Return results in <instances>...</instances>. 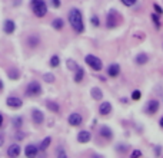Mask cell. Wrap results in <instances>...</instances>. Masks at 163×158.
I'll use <instances>...</instances> for the list:
<instances>
[{
  "label": "cell",
  "instance_id": "1",
  "mask_svg": "<svg viewBox=\"0 0 163 158\" xmlns=\"http://www.w3.org/2000/svg\"><path fill=\"white\" fill-rule=\"evenodd\" d=\"M67 19L70 23L72 29L76 32V33H83L85 32V22H83V15L77 7H72L67 13Z\"/></svg>",
  "mask_w": 163,
  "mask_h": 158
},
{
  "label": "cell",
  "instance_id": "2",
  "mask_svg": "<svg viewBox=\"0 0 163 158\" xmlns=\"http://www.w3.org/2000/svg\"><path fill=\"white\" fill-rule=\"evenodd\" d=\"M30 9L36 17H45L47 15V4L45 0H30Z\"/></svg>",
  "mask_w": 163,
  "mask_h": 158
},
{
  "label": "cell",
  "instance_id": "3",
  "mask_svg": "<svg viewBox=\"0 0 163 158\" xmlns=\"http://www.w3.org/2000/svg\"><path fill=\"white\" fill-rule=\"evenodd\" d=\"M120 19H122V16L119 13L116 9H110L108 12V15H106V27L108 29H115L120 25Z\"/></svg>",
  "mask_w": 163,
  "mask_h": 158
},
{
  "label": "cell",
  "instance_id": "4",
  "mask_svg": "<svg viewBox=\"0 0 163 158\" xmlns=\"http://www.w3.org/2000/svg\"><path fill=\"white\" fill-rule=\"evenodd\" d=\"M85 62H86V65H89L93 71L99 72V71H102V68H103V62H102V59L97 58L96 55H86Z\"/></svg>",
  "mask_w": 163,
  "mask_h": 158
},
{
  "label": "cell",
  "instance_id": "5",
  "mask_svg": "<svg viewBox=\"0 0 163 158\" xmlns=\"http://www.w3.org/2000/svg\"><path fill=\"white\" fill-rule=\"evenodd\" d=\"M24 94H26L27 96H32V98H34V96H39V95L42 94V85L37 82V81H32V82L27 83Z\"/></svg>",
  "mask_w": 163,
  "mask_h": 158
},
{
  "label": "cell",
  "instance_id": "6",
  "mask_svg": "<svg viewBox=\"0 0 163 158\" xmlns=\"http://www.w3.org/2000/svg\"><path fill=\"white\" fill-rule=\"evenodd\" d=\"M157 111H159V101L157 99H150L145 106V112L148 115H155Z\"/></svg>",
  "mask_w": 163,
  "mask_h": 158
},
{
  "label": "cell",
  "instance_id": "7",
  "mask_svg": "<svg viewBox=\"0 0 163 158\" xmlns=\"http://www.w3.org/2000/svg\"><path fill=\"white\" fill-rule=\"evenodd\" d=\"M6 105L10 106V108L19 109V108H22L23 101H22V98H19V96H9V98L6 99Z\"/></svg>",
  "mask_w": 163,
  "mask_h": 158
},
{
  "label": "cell",
  "instance_id": "8",
  "mask_svg": "<svg viewBox=\"0 0 163 158\" xmlns=\"http://www.w3.org/2000/svg\"><path fill=\"white\" fill-rule=\"evenodd\" d=\"M67 122H69L72 127H79V125H82V122H83V117H82L80 114H77V112H73V114L69 115Z\"/></svg>",
  "mask_w": 163,
  "mask_h": 158
},
{
  "label": "cell",
  "instance_id": "9",
  "mask_svg": "<svg viewBox=\"0 0 163 158\" xmlns=\"http://www.w3.org/2000/svg\"><path fill=\"white\" fill-rule=\"evenodd\" d=\"M32 119H33V122L34 124H37V125L43 124V121H45V114L37 108L32 109Z\"/></svg>",
  "mask_w": 163,
  "mask_h": 158
},
{
  "label": "cell",
  "instance_id": "10",
  "mask_svg": "<svg viewBox=\"0 0 163 158\" xmlns=\"http://www.w3.org/2000/svg\"><path fill=\"white\" fill-rule=\"evenodd\" d=\"M26 42H27V46H29V48L34 49V48H37V46L40 45V36H39V35H36V33H32V35H29V36H27Z\"/></svg>",
  "mask_w": 163,
  "mask_h": 158
},
{
  "label": "cell",
  "instance_id": "11",
  "mask_svg": "<svg viewBox=\"0 0 163 158\" xmlns=\"http://www.w3.org/2000/svg\"><path fill=\"white\" fill-rule=\"evenodd\" d=\"M15 30H16V23L13 22L11 19H6L3 23V32L6 35H11V33H15Z\"/></svg>",
  "mask_w": 163,
  "mask_h": 158
},
{
  "label": "cell",
  "instance_id": "12",
  "mask_svg": "<svg viewBox=\"0 0 163 158\" xmlns=\"http://www.w3.org/2000/svg\"><path fill=\"white\" fill-rule=\"evenodd\" d=\"M112 104L110 102H102L100 104V106H99V114L102 115V117H108V115H110V112H112Z\"/></svg>",
  "mask_w": 163,
  "mask_h": 158
},
{
  "label": "cell",
  "instance_id": "13",
  "mask_svg": "<svg viewBox=\"0 0 163 158\" xmlns=\"http://www.w3.org/2000/svg\"><path fill=\"white\" fill-rule=\"evenodd\" d=\"M39 147H37L36 144H29V145H26V148H24V155L26 157H36L37 154H39Z\"/></svg>",
  "mask_w": 163,
  "mask_h": 158
},
{
  "label": "cell",
  "instance_id": "14",
  "mask_svg": "<svg viewBox=\"0 0 163 158\" xmlns=\"http://www.w3.org/2000/svg\"><path fill=\"white\" fill-rule=\"evenodd\" d=\"M99 134L102 138L108 139V141H110V139L113 138V131H112V128H109L108 125H103V127L99 129Z\"/></svg>",
  "mask_w": 163,
  "mask_h": 158
},
{
  "label": "cell",
  "instance_id": "15",
  "mask_svg": "<svg viewBox=\"0 0 163 158\" xmlns=\"http://www.w3.org/2000/svg\"><path fill=\"white\" fill-rule=\"evenodd\" d=\"M20 151H22L20 150V145H17V144H11L10 147L7 148V151H6V154L11 158H16V157L20 155Z\"/></svg>",
  "mask_w": 163,
  "mask_h": 158
},
{
  "label": "cell",
  "instance_id": "16",
  "mask_svg": "<svg viewBox=\"0 0 163 158\" xmlns=\"http://www.w3.org/2000/svg\"><path fill=\"white\" fill-rule=\"evenodd\" d=\"M119 73H120V65H119V63H112V65H109L108 75L110 76V78H116V76H119Z\"/></svg>",
  "mask_w": 163,
  "mask_h": 158
},
{
  "label": "cell",
  "instance_id": "17",
  "mask_svg": "<svg viewBox=\"0 0 163 158\" xmlns=\"http://www.w3.org/2000/svg\"><path fill=\"white\" fill-rule=\"evenodd\" d=\"M134 62H136V65H139V66H143V65H146V63L149 62L148 53H145V52L137 53L136 58H134Z\"/></svg>",
  "mask_w": 163,
  "mask_h": 158
},
{
  "label": "cell",
  "instance_id": "18",
  "mask_svg": "<svg viewBox=\"0 0 163 158\" xmlns=\"http://www.w3.org/2000/svg\"><path fill=\"white\" fill-rule=\"evenodd\" d=\"M90 139H92V134H90L89 131H80L77 134V141L80 144H86L89 142Z\"/></svg>",
  "mask_w": 163,
  "mask_h": 158
},
{
  "label": "cell",
  "instance_id": "19",
  "mask_svg": "<svg viewBox=\"0 0 163 158\" xmlns=\"http://www.w3.org/2000/svg\"><path fill=\"white\" fill-rule=\"evenodd\" d=\"M46 108H47L49 111L55 112V114H57L60 111V105L57 104V102L52 101V99H47V101H46Z\"/></svg>",
  "mask_w": 163,
  "mask_h": 158
},
{
  "label": "cell",
  "instance_id": "20",
  "mask_svg": "<svg viewBox=\"0 0 163 158\" xmlns=\"http://www.w3.org/2000/svg\"><path fill=\"white\" fill-rule=\"evenodd\" d=\"M83 78H85V69L83 68H80L79 66L76 71H74V76H73V81L76 83H80L82 81H83Z\"/></svg>",
  "mask_w": 163,
  "mask_h": 158
},
{
  "label": "cell",
  "instance_id": "21",
  "mask_svg": "<svg viewBox=\"0 0 163 158\" xmlns=\"http://www.w3.org/2000/svg\"><path fill=\"white\" fill-rule=\"evenodd\" d=\"M90 95H92V98L95 99V101H100V99H103V92H102V89L97 86L92 88L90 89Z\"/></svg>",
  "mask_w": 163,
  "mask_h": 158
},
{
  "label": "cell",
  "instance_id": "22",
  "mask_svg": "<svg viewBox=\"0 0 163 158\" xmlns=\"http://www.w3.org/2000/svg\"><path fill=\"white\" fill-rule=\"evenodd\" d=\"M52 27L55 30H62L64 27V22H63V19L62 17H56V19H53V22H52Z\"/></svg>",
  "mask_w": 163,
  "mask_h": 158
},
{
  "label": "cell",
  "instance_id": "23",
  "mask_svg": "<svg viewBox=\"0 0 163 158\" xmlns=\"http://www.w3.org/2000/svg\"><path fill=\"white\" fill-rule=\"evenodd\" d=\"M50 144H52V137H46V138L40 142V145H39V150L46 151L49 148V145H50Z\"/></svg>",
  "mask_w": 163,
  "mask_h": 158
},
{
  "label": "cell",
  "instance_id": "24",
  "mask_svg": "<svg viewBox=\"0 0 163 158\" xmlns=\"http://www.w3.org/2000/svg\"><path fill=\"white\" fill-rule=\"evenodd\" d=\"M7 75H9V78H10V79L16 81V79H19V76H20V72H19L16 68H10L7 71Z\"/></svg>",
  "mask_w": 163,
  "mask_h": 158
},
{
  "label": "cell",
  "instance_id": "25",
  "mask_svg": "<svg viewBox=\"0 0 163 158\" xmlns=\"http://www.w3.org/2000/svg\"><path fill=\"white\" fill-rule=\"evenodd\" d=\"M49 65L52 66V68H57L60 65V58L59 55H53L52 58H50V60H49Z\"/></svg>",
  "mask_w": 163,
  "mask_h": 158
},
{
  "label": "cell",
  "instance_id": "26",
  "mask_svg": "<svg viewBox=\"0 0 163 158\" xmlns=\"http://www.w3.org/2000/svg\"><path fill=\"white\" fill-rule=\"evenodd\" d=\"M115 150L119 154H126L127 151H129V145H126V144H117V147Z\"/></svg>",
  "mask_w": 163,
  "mask_h": 158
},
{
  "label": "cell",
  "instance_id": "27",
  "mask_svg": "<svg viewBox=\"0 0 163 158\" xmlns=\"http://www.w3.org/2000/svg\"><path fill=\"white\" fill-rule=\"evenodd\" d=\"M66 65H67V69H69V71H76V69L79 68L77 62H76V60H73V59H67L66 60Z\"/></svg>",
  "mask_w": 163,
  "mask_h": 158
},
{
  "label": "cell",
  "instance_id": "28",
  "mask_svg": "<svg viewBox=\"0 0 163 158\" xmlns=\"http://www.w3.org/2000/svg\"><path fill=\"white\" fill-rule=\"evenodd\" d=\"M11 122H13L11 125H13L16 129H19V128H22V125H23V118L22 117H16V118L11 119Z\"/></svg>",
  "mask_w": 163,
  "mask_h": 158
},
{
  "label": "cell",
  "instance_id": "29",
  "mask_svg": "<svg viewBox=\"0 0 163 158\" xmlns=\"http://www.w3.org/2000/svg\"><path fill=\"white\" fill-rule=\"evenodd\" d=\"M43 79H45V82H47V83H53L56 81V76L53 75V73H50V72H47V73L43 75Z\"/></svg>",
  "mask_w": 163,
  "mask_h": 158
},
{
  "label": "cell",
  "instance_id": "30",
  "mask_svg": "<svg viewBox=\"0 0 163 158\" xmlns=\"http://www.w3.org/2000/svg\"><path fill=\"white\" fill-rule=\"evenodd\" d=\"M56 155H57V157H60V158H66L67 157L66 151H64L63 147H59L57 150H56Z\"/></svg>",
  "mask_w": 163,
  "mask_h": 158
},
{
  "label": "cell",
  "instance_id": "31",
  "mask_svg": "<svg viewBox=\"0 0 163 158\" xmlns=\"http://www.w3.org/2000/svg\"><path fill=\"white\" fill-rule=\"evenodd\" d=\"M140 98H142V92L139 89H136V91L132 92V99H133V101H139Z\"/></svg>",
  "mask_w": 163,
  "mask_h": 158
},
{
  "label": "cell",
  "instance_id": "32",
  "mask_svg": "<svg viewBox=\"0 0 163 158\" xmlns=\"http://www.w3.org/2000/svg\"><path fill=\"white\" fill-rule=\"evenodd\" d=\"M152 20L155 22L156 27L159 29V27H160V20H159V16H157V15H152Z\"/></svg>",
  "mask_w": 163,
  "mask_h": 158
},
{
  "label": "cell",
  "instance_id": "33",
  "mask_svg": "<svg viewBox=\"0 0 163 158\" xmlns=\"http://www.w3.org/2000/svg\"><path fill=\"white\" fill-rule=\"evenodd\" d=\"M137 0H122V3L125 4V6H127V7H130V6H133L134 3H136Z\"/></svg>",
  "mask_w": 163,
  "mask_h": 158
},
{
  "label": "cell",
  "instance_id": "34",
  "mask_svg": "<svg viewBox=\"0 0 163 158\" xmlns=\"http://www.w3.org/2000/svg\"><path fill=\"white\" fill-rule=\"evenodd\" d=\"M92 25L95 27H97L100 25V20H99V17H97V16H92Z\"/></svg>",
  "mask_w": 163,
  "mask_h": 158
},
{
  "label": "cell",
  "instance_id": "35",
  "mask_svg": "<svg viewBox=\"0 0 163 158\" xmlns=\"http://www.w3.org/2000/svg\"><path fill=\"white\" fill-rule=\"evenodd\" d=\"M142 151L140 150H134L133 152H132V154H130V157H133V158H139V157H142Z\"/></svg>",
  "mask_w": 163,
  "mask_h": 158
},
{
  "label": "cell",
  "instance_id": "36",
  "mask_svg": "<svg viewBox=\"0 0 163 158\" xmlns=\"http://www.w3.org/2000/svg\"><path fill=\"white\" fill-rule=\"evenodd\" d=\"M50 3H52V6L55 9H59L60 4H62V2H60V0H50Z\"/></svg>",
  "mask_w": 163,
  "mask_h": 158
},
{
  "label": "cell",
  "instance_id": "37",
  "mask_svg": "<svg viewBox=\"0 0 163 158\" xmlns=\"http://www.w3.org/2000/svg\"><path fill=\"white\" fill-rule=\"evenodd\" d=\"M15 138L17 139V141H22V139L24 138V134H23L22 131H17V132H16V135H15Z\"/></svg>",
  "mask_w": 163,
  "mask_h": 158
},
{
  "label": "cell",
  "instance_id": "38",
  "mask_svg": "<svg viewBox=\"0 0 163 158\" xmlns=\"http://www.w3.org/2000/svg\"><path fill=\"white\" fill-rule=\"evenodd\" d=\"M153 7H155V10H156V13H157V15H162V13H163V9L160 7V6H159L157 3L153 4Z\"/></svg>",
  "mask_w": 163,
  "mask_h": 158
},
{
  "label": "cell",
  "instance_id": "39",
  "mask_svg": "<svg viewBox=\"0 0 163 158\" xmlns=\"http://www.w3.org/2000/svg\"><path fill=\"white\" fill-rule=\"evenodd\" d=\"M3 145H4V135L0 134V147H3Z\"/></svg>",
  "mask_w": 163,
  "mask_h": 158
},
{
  "label": "cell",
  "instance_id": "40",
  "mask_svg": "<svg viewBox=\"0 0 163 158\" xmlns=\"http://www.w3.org/2000/svg\"><path fill=\"white\" fill-rule=\"evenodd\" d=\"M3 122H4V118H3V115L0 114V128L3 127Z\"/></svg>",
  "mask_w": 163,
  "mask_h": 158
},
{
  "label": "cell",
  "instance_id": "41",
  "mask_svg": "<svg viewBox=\"0 0 163 158\" xmlns=\"http://www.w3.org/2000/svg\"><path fill=\"white\" fill-rule=\"evenodd\" d=\"M155 151H156V155H160V147H159V145H156Z\"/></svg>",
  "mask_w": 163,
  "mask_h": 158
},
{
  "label": "cell",
  "instance_id": "42",
  "mask_svg": "<svg viewBox=\"0 0 163 158\" xmlns=\"http://www.w3.org/2000/svg\"><path fill=\"white\" fill-rule=\"evenodd\" d=\"M159 125H160V128H163V117L160 118V121H159Z\"/></svg>",
  "mask_w": 163,
  "mask_h": 158
},
{
  "label": "cell",
  "instance_id": "43",
  "mask_svg": "<svg viewBox=\"0 0 163 158\" xmlns=\"http://www.w3.org/2000/svg\"><path fill=\"white\" fill-rule=\"evenodd\" d=\"M2 91H3V82L0 81V92H2Z\"/></svg>",
  "mask_w": 163,
  "mask_h": 158
}]
</instances>
